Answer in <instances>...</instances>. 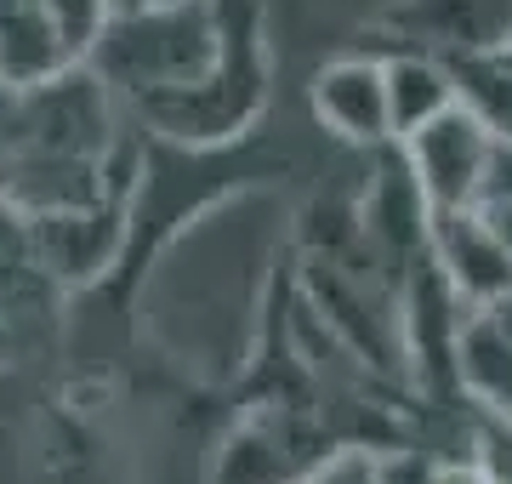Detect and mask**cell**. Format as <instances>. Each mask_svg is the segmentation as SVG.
<instances>
[{
  "mask_svg": "<svg viewBox=\"0 0 512 484\" xmlns=\"http://www.w3.org/2000/svg\"><path fill=\"white\" fill-rule=\"evenodd\" d=\"M222 52V18L217 0H165V6H131L109 12L103 35L86 52L92 69L114 97H154V92H183L194 80L217 69Z\"/></svg>",
  "mask_w": 512,
  "mask_h": 484,
  "instance_id": "obj_1",
  "label": "cell"
},
{
  "mask_svg": "<svg viewBox=\"0 0 512 484\" xmlns=\"http://www.w3.org/2000/svg\"><path fill=\"white\" fill-rule=\"evenodd\" d=\"M217 18H222V52H217V69L183 92H154V97H137L131 114L143 120L148 131L160 137H177V143H222L256 120L262 109V40H256V6L251 0H217Z\"/></svg>",
  "mask_w": 512,
  "mask_h": 484,
  "instance_id": "obj_2",
  "label": "cell"
},
{
  "mask_svg": "<svg viewBox=\"0 0 512 484\" xmlns=\"http://www.w3.org/2000/svg\"><path fill=\"white\" fill-rule=\"evenodd\" d=\"M336 450L325 410L302 399H268L228 433L211 484H302Z\"/></svg>",
  "mask_w": 512,
  "mask_h": 484,
  "instance_id": "obj_3",
  "label": "cell"
},
{
  "mask_svg": "<svg viewBox=\"0 0 512 484\" xmlns=\"http://www.w3.org/2000/svg\"><path fill=\"white\" fill-rule=\"evenodd\" d=\"M399 154H404V166H410V177H416L427 211H450V205H478L484 200L495 137L456 97V103H450L444 114H433L427 126H416L410 137H399Z\"/></svg>",
  "mask_w": 512,
  "mask_h": 484,
  "instance_id": "obj_4",
  "label": "cell"
},
{
  "mask_svg": "<svg viewBox=\"0 0 512 484\" xmlns=\"http://www.w3.org/2000/svg\"><path fill=\"white\" fill-rule=\"evenodd\" d=\"M376 177L365 188V205H359V245H365V257L376 274L387 280H399L404 268L427 251V200H421L416 177L404 166L399 143H376Z\"/></svg>",
  "mask_w": 512,
  "mask_h": 484,
  "instance_id": "obj_5",
  "label": "cell"
},
{
  "mask_svg": "<svg viewBox=\"0 0 512 484\" xmlns=\"http://www.w3.org/2000/svg\"><path fill=\"white\" fill-rule=\"evenodd\" d=\"M427 257L467 308H490V302L512 297V257L495 240L484 205L427 211Z\"/></svg>",
  "mask_w": 512,
  "mask_h": 484,
  "instance_id": "obj_6",
  "label": "cell"
},
{
  "mask_svg": "<svg viewBox=\"0 0 512 484\" xmlns=\"http://www.w3.org/2000/svg\"><path fill=\"white\" fill-rule=\"evenodd\" d=\"M308 103L342 143H353V149L393 143L382 57H336V63H325V69L308 80Z\"/></svg>",
  "mask_w": 512,
  "mask_h": 484,
  "instance_id": "obj_7",
  "label": "cell"
},
{
  "mask_svg": "<svg viewBox=\"0 0 512 484\" xmlns=\"http://www.w3.org/2000/svg\"><path fill=\"white\" fill-rule=\"evenodd\" d=\"M69 63L74 57L46 18V0H0V86H35Z\"/></svg>",
  "mask_w": 512,
  "mask_h": 484,
  "instance_id": "obj_8",
  "label": "cell"
},
{
  "mask_svg": "<svg viewBox=\"0 0 512 484\" xmlns=\"http://www.w3.org/2000/svg\"><path fill=\"white\" fill-rule=\"evenodd\" d=\"M382 86H387V126H393V143L456 103V80L444 69V57H433V52H387L382 57Z\"/></svg>",
  "mask_w": 512,
  "mask_h": 484,
  "instance_id": "obj_9",
  "label": "cell"
},
{
  "mask_svg": "<svg viewBox=\"0 0 512 484\" xmlns=\"http://www.w3.org/2000/svg\"><path fill=\"white\" fill-rule=\"evenodd\" d=\"M456 376L461 393L478 405H495L512 416V336L484 308H467L456 336Z\"/></svg>",
  "mask_w": 512,
  "mask_h": 484,
  "instance_id": "obj_10",
  "label": "cell"
},
{
  "mask_svg": "<svg viewBox=\"0 0 512 484\" xmlns=\"http://www.w3.org/2000/svg\"><path fill=\"white\" fill-rule=\"evenodd\" d=\"M450 80H456V97L484 120L501 149H512V63L501 52H439Z\"/></svg>",
  "mask_w": 512,
  "mask_h": 484,
  "instance_id": "obj_11",
  "label": "cell"
},
{
  "mask_svg": "<svg viewBox=\"0 0 512 484\" xmlns=\"http://www.w3.org/2000/svg\"><path fill=\"white\" fill-rule=\"evenodd\" d=\"M467 462L484 484H512V416L467 399Z\"/></svg>",
  "mask_w": 512,
  "mask_h": 484,
  "instance_id": "obj_12",
  "label": "cell"
},
{
  "mask_svg": "<svg viewBox=\"0 0 512 484\" xmlns=\"http://www.w3.org/2000/svg\"><path fill=\"white\" fill-rule=\"evenodd\" d=\"M382 484H484L473 462H450L433 450L399 445V456H382Z\"/></svg>",
  "mask_w": 512,
  "mask_h": 484,
  "instance_id": "obj_13",
  "label": "cell"
},
{
  "mask_svg": "<svg viewBox=\"0 0 512 484\" xmlns=\"http://www.w3.org/2000/svg\"><path fill=\"white\" fill-rule=\"evenodd\" d=\"M109 0H46V18H52L57 40H63V52L74 57V63H86V52H92V40L103 35V23H109Z\"/></svg>",
  "mask_w": 512,
  "mask_h": 484,
  "instance_id": "obj_14",
  "label": "cell"
},
{
  "mask_svg": "<svg viewBox=\"0 0 512 484\" xmlns=\"http://www.w3.org/2000/svg\"><path fill=\"white\" fill-rule=\"evenodd\" d=\"M302 484H382V450L365 445H336L325 462L313 467Z\"/></svg>",
  "mask_w": 512,
  "mask_h": 484,
  "instance_id": "obj_15",
  "label": "cell"
},
{
  "mask_svg": "<svg viewBox=\"0 0 512 484\" xmlns=\"http://www.w3.org/2000/svg\"><path fill=\"white\" fill-rule=\"evenodd\" d=\"M478 205H484V217H490L495 240L507 245V257H512V194H490V200H478Z\"/></svg>",
  "mask_w": 512,
  "mask_h": 484,
  "instance_id": "obj_16",
  "label": "cell"
},
{
  "mask_svg": "<svg viewBox=\"0 0 512 484\" xmlns=\"http://www.w3.org/2000/svg\"><path fill=\"white\" fill-rule=\"evenodd\" d=\"M490 194H512V149L495 143V160H490V188H484V200Z\"/></svg>",
  "mask_w": 512,
  "mask_h": 484,
  "instance_id": "obj_17",
  "label": "cell"
},
{
  "mask_svg": "<svg viewBox=\"0 0 512 484\" xmlns=\"http://www.w3.org/2000/svg\"><path fill=\"white\" fill-rule=\"evenodd\" d=\"M114 12H131V6H165V0H109Z\"/></svg>",
  "mask_w": 512,
  "mask_h": 484,
  "instance_id": "obj_18",
  "label": "cell"
},
{
  "mask_svg": "<svg viewBox=\"0 0 512 484\" xmlns=\"http://www.w3.org/2000/svg\"><path fill=\"white\" fill-rule=\"evenodd\" d=\"M490 52H501V57L512 63V29H507V40H501V46H490Z\"/></svg>",
  "mask_w": 512,
  "mask_h": 484,
  "instance_id": "obj_19",
  "label": "cell"
},
{
  "mask_svg": "<svg viewBox=\"0 0 512 484\" xmlns=\"http://www.w3.org/2000/svg\"><path fill=\"white\" fill-rule=\"evenodd\" d=\"M6 348H12V331H6V319H0V354H6Z\"/></svg>",
  "mask_w": 512,
  "mask_h": 484,
  "instance_id": "obj_20",
  "label": "cell"
}]
</instances>
